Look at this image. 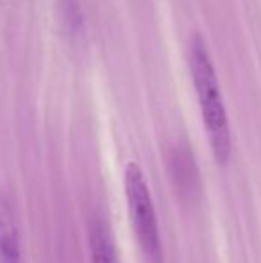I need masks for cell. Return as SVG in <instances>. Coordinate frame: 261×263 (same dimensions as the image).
Segmentation results:
<instances>
[{
    "label": "cell",
    "instance_id": "1",
    "mask_svg": "<svg viewBox=\"0 0 261 263\" xmlns=\"http://www.w3.org/2000/svg\"><path fill=\"white\" fill-rule=\"evenodd\" d=\"M190 68L197 90L202 122L208 131L209 145L216 161L226 163L231 156V127L215 65L198 34L193 36L190 42Z\"/></svg>",
    "mask_w": 261,
    "mask_h": 263
},
{
    "label": "cell",
    "instance_id": "2",
    "mask_svg": "<svg viewBox=\"0 0 261 263\" xmlns=\"http://www.w3.org/2000/svg\"><path fill=\"white\" fill-rule=\"evenodd\" d=\"M127 206L134 228L136 238L149 263H165L163 243H161L157 215L154 208L150 188L147 184L145 174L136 161H129L124 174Z\"/></svg>",
    "mask_w": 261,
    "mask_h": 263
},
{
    "label": "cell",
    "instance_id": "3",
    "mask_svg": "<svg viewBox=\"0 0 261 263\" xmlns=\"http://www.w3.org/2000/svg\"><path fill=\"white\" fill-rule=\"evenodd\" d=\"M167 165L175 194L185 201L195 202L202 194V183L192 151L186 145L172 147L167 156Z\"/></svg>",
    "mask_w": 261,
    "mask_h": 263
},
{
    "label": "cell",
    "instance_id": "4",
    "mask_svg": "<svg viewBox=\"0 0 261 263\" xmlns=\"http://www.w3.org/2000/svg\"><path fill=\"white\" fill-rule=\"evenodd\" d=\"M0 263H24L14 211L4 195H0Z\"/></svg>",
    "mask_w": 261,
    "mask_h": 263
},
{
    "label": "cell",
    "instance_id": "5",
    "mask_svg": "<svg viewBox=\"0 0 261 263\" xmlns=\"http://www.w3.org/2000/svg\"><path fill=\"white\" fill-rule=\"evenodd\" d=\"M90 249L93 263H118L111 231L98 217L90 222Z\"/></svg>",
    "mask_w": 261,
    "mask_h": 263
}]
</instances>
